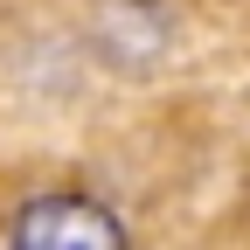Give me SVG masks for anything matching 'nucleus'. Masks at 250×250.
<instances>
[{"label": "nucleus", "instance_id": "nucleus-1", "mask_svg": "<svg viewBox=\"0 0 250 250\" xmlns=\"http://www.w3.org/2000/svg\"><path fill=\"white\" fill-rule=\"evenodd\" d=\"M7 236L28 243V250H118L132 229H125V215H111L98 195L62 188V195H35L7 223Z\"/></svg>", "mask_w": 250, "mask_h": 250}]
</instances>
